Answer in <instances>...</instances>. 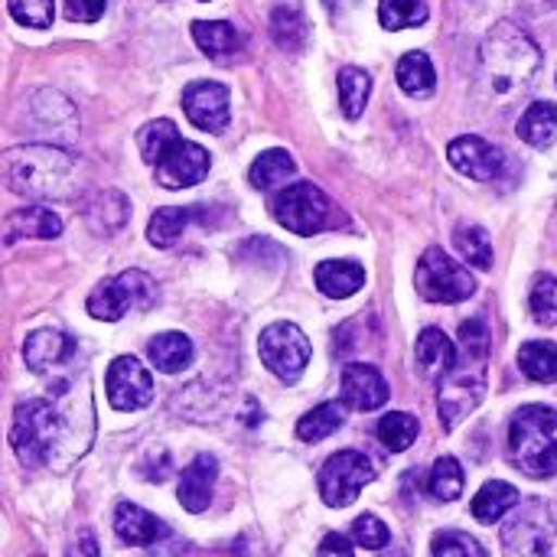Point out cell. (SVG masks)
<instances>
[{
	"instance_id": "35",
	"label": "cell",
	"mask_w": 557,
	"mask_h": 557,
	"mask_svg": "<svg viewBox=\"0 0 557 557\" xmlns=\"http://www.w3.org/2000/svg\"><path fill=\"white\" fill-rule=\"evenodd\" d=\"M519 369L532 379V382H542V385H552L557 382V346L548 339H535V343H525L519 349Z\"/></svg>"
},
{
	"instance_id": "28",
	"label": "cell",
	"mask_w": 557,
	"mask_h": 557,
	"mask_svg": "<svg viewBox=\"0 0 557 557\" xmlns=\"http://www.w3.org/2000/svg\"><path fill=\"white\" fill-rule=\"evenodd\" d=\"M395 75H398L401 91H405V95H411V98H428V95H434V88H437L434 62H431V55H428V52H421V49L405 52V55L398 59Z\"/></svg>"
},
{
	"instance_id": "37",
	"label": "cell",
	"mask_w": 557,
	"mask_h": 557,
	"mask_svg": "<svg viewBox=\"0 0 557 557\" xmlns=\"http://www.w3.org/2000/svg\"><path fill=\"white\" fill-rule=\"evenodd\" d=\"M454 242H457V248H460V255L467 258L470 268H483V271L493 268V242H490V232L483 225L463 222L454 232Z\"/></svg>"
},
{
	"instance_id": "12",
	"label": "cell",
	"mask_w": 557,
	"mask_h": 557,
	"mask_svg": "<svg viewBox=\"0 0 557 557\" xmlns=\"http://www.w3.org/2000/svg\"><path fill=\"white\" fill-rule=\"evenodd\" d=\"M375 463L359 450L333 454L320 470V496L330 509H346L359 499V493L375 480Z\"/></svg>"
},
{
	"instance_id": "21",
	"label": "cell",
	"mask_w": 557,
	"mask_h": 557,
	"mask_svg": "<svg viewBox=\"0 0 557 557\" xmlns=\"http://www.w3.org/2000/svg\"><path fill=\"white\" fill-rule=\"evenodd\" d=\"M62 235V219L46 209V206H26L16 209L3 219V242L16 245L26 238H59Z\"/></svg>"
},
{
	"instance_id": "41",
	"label": "cell",
	"mask_w": 557,
	"mask_h": 557,
	"mask_svg": "<svg viewBox=\"0 0 557 557\" xmlns=\"http://www.w3.org/2000/svg\"><path fill=\"white\" fill-rule=\"evenodd\" d=\"M532 313L542 326H557V277L552 274H539L532 284Z\"/></svg>"
},
{
	"instance_id": "14",
	"label": "cell",
	"mask_w": 557,
	"mask_h": 557,
	"mask_svg": "<svg viewBox=\"0 0 557 557\" xmlns=\"http://www.w3.org/2000/svg\"><path fill=\"white\" fill-rule=\"evenodd\" d=\"M212 157L206 147L193 144V140H176L157 163V183L163 189H189L196 183H202L209 176Z\"/></svg>"
},
{
	"instance_id": "5",
	"label": "cell",
	"mask_w": 557,
	"mask_h": 557,
	"mask_svg": "<svg viewBox=\"0 0 557 557\" xmlns=\"http://www.w3.org/2000/svg\"><path fill=\"white\" fill-rule=\"evenodd\" d=\"M23 127L39 144L69 147L78 137V111L75 104L55 88H36L23 98Z\"/></svg>"
},
{
	"instance_id": "17",
	"label": "cell",
	"mask_w": 557,
	"mask_h": 557,
	"mask_svg": "<svg viewBox=\"0 0 557 557\" xmlns=\"http://www.w3.org/2000/svg\"><path fill=\"white\" fill-rule=\"evenodd\" d=\"M339 392H343V405L352 408V411H379L392 395L385 375L375 366H366V362H349L343 369Z\"/></svg>"
},
{
	"instance_id": "33",
	"label": "cell",
	"mask_w": 557,
	"mask_h": 557,
	"mask_svg": "<svg viewBox=\"0 0 557 557\" xmlns=\"http://www.w3.org/2000/svg\"><path fill=\"white\" fill-rule=\"evenodd\" d=\"M369 95H372V75L366 69H359V65L339 69V104H343V114L349 121L362 117Z\"/></svg>"
},
{
	"instance_id": "45",
	"label": "cell",
	"mask_w": 557,
	"mask_h": 557,
	"mask_svg": "<svg viewBox=\"0 0 557 557\" xmlns=\"http://www.w3.org/2000/svg\"><path fill=\"white\" fill-rule=\"evenodd\" d=\"M352 542H356L359 548L382 552V548L392 542V532H388V525H385L382 519H375V516H359V519L352 522Z\"/></svg>"
},
{
	"instance_id": "43",
	"label": "cell",
	"mask_w": 557,
	"mask_h": 557,
	"mask_svg": "<svg viewBox=\"0 0 557 557\" xmlns=\"http://www.w3.org/2000/svg\"><path fill=\"white\" fill-rule=\"evenodd\" d=\"M434 557H486L483 545L467 532H437L431 542Z\"/></svg>"
},
{
	"instance_id": "3",
	"label": "cell",
	"mask_w": 557,
	"mask_h": 557,
	"mask_svg": "<svg viewBox=\"0 0 557 557\" xmlns=\"http://www.w3.org/2000/svg\"><path fill=\"white\" fill-rule=\"evenodd\" d=\"M542 69L539 42L512 20H499L480 42V78L493 98L522 95Z\"/></svg>"
},
{
	"instance_id": "50",
	"label": "cell",
	"mask_w": 557,
	"mask_h": 557,
	"mask_svg": "<svg viewBox=\"0 0 557 557\" xmlns=\"http://www.w3.org/2000/svg\"><path fill=\"white\" fill-rule=\"evenodd\" d=\"M202 3H206V0H202Z\"/></svg>"
},
{
	"instance_id": "8",
	"label": "cell",
	"mask_w": 557,
	"mask_h": 557,
	"mask_svg": "<svg viewBox=\"0 0 557 557\" xmlns=\"http://www.w3.org/2000/svg\"><path fill=\"white\" fill-rule=\"evenodd\" d=\"M506 557H557V512L535 499L522 506L503 529Z\"/></svg>"
},
{
	"instance_id": "22",
	"label": "cell",
	"mask_w": 557,
	"mask_h": 557,
	"mask_svg": "<svg viewBox=\"0 0 557 557\" xmlns=\"http://www.w3.org/2000/svg\"><path fill=\"white\" fill-rule=\"evenodd\" d=\"M189 29H193L196 46L215 62H228L232 55H238L245 49L242 29L228 20H196Z\"/></svg>"
},
{
	"instance_id": "36",
	"label": "cell",
	"mask_w": 557,
	"mask_h": 557,
	"mask_svg": "<svg viewBox=\"0 0 557 557\" xmlns=\"http://www.w3.org/2000/svg\"><path fill=\"white\" fill-rule=\"evenodd\" d=\"M176 140H180V131H176V124H173V121H166V117L147 121V124L137 131L140 157H144L150 166H157V163H160V157H163Z\"/></svg>"
},
{
	"instance_id": "19",
	"label": "cell",
	"mask_w": 557,
	"mask_h": 557,
	"mask_svg": "<svg viewBox=\"0 0 557 557\" xmlns=\"http://www.w3.org/2000/svg\"><path fill=\"white\" fill-rule=\"evenodd\" d=\"M114 535L131 548H153L160 539L170 535V529L157 516H150L147 509L134 506V503H117V509H114Z\"/></svg>"
},
{
	"instance_id": "25",
	"label": "cell",
	"mask_w": 557,
	"mask_h": 557,
	"mask_svg": "<svg viewBox=\"0 0 557 557\" xmlns=\"http://www.w3.org/2000/svg\"><path fill=\"white\" fill-rule=\"evenodd\" d=\"M313 277H317L320 294H326L333 300H346V297L362 290L366 268L359 261H323Z\"/></svg>"
},
{
	"instance_id": "39",
	"label": "cell",
	"mask_w": 557,
	"mask_h": 557,
	"mask_svg": "<svg viewBox=\"0 0 557 557\" xmlns=\"http://www.w3.org/2000/svg\"><path fill=\"white\" fill-rule=\"evenodd\" d=\"M418 418L414 414H405V411H392V414H385L382 421H379V428H375V434H379V441L385 444V450H392V454H401V450H408L414 441H418Z\"/></svg>"
},
{
	"instance_id": "1",
	"label": "cell",
	"mask_w": 557,
	"mask_h": 557,
	"mask_svg": "<svg viewBox=\"0 0 557 557\" xmlns=\"http://www.w3.org/2000/svg\"><path fill=\"white\" fill-rule=\"evenodd\" d=\"M91 437H95V414L85 411L78 418L75 398L69 405L55 398H26L13 411L10 444L26 470H39V467L69 470L78 457H85Z\"/></svg>"
},
{
	"instance_id": "30",
	"label": "cell",
	"mask_w": 557,
	"mask_h": 557,
	"mask_svg": "<svg viewBox=\"0 0 557 557\" xmlns=\"http://www.w3.org/2000/svg\"><path fill=\"white\" fill-rule=\"evenodd\" d=\"M519 506V490L503 483V480H493L486 483L476 499H473V516L483 522V525H496L503 516H509L512 509Z\"/></svg>"
},
{
	"instance_id": "9",
	"label": "cell",
	"mask_w": 557,
	"mask_h": 557,
	"mask_svg": "<svg viewBox=\"0 0 557 557\" xmlns=\"http://www.w3.org/2000/svg\"><path fill=\"white\" fill-rule=\"evenodd\" d=\"M274 219L294 232V235H317L323 228H330L333 219V202L326 199V193L313 183H294L287 189H281L271 202Z\"/></svg>"
},
{
	"instance_id": "2",
	"label": "cell",
	"mask_w": 557,
	"mask_h": 557,
	"mask_svg": "<svg viewBox=\"0 0 557 557\" xmlns=\"http://www.w3.org/2000/svg\"><path fill=\"white\" fill-rule=\"evenodd\" d=\"M0 183L23 199H75L85 183V160L59 144H20L0 153Z\"/></svg>"
},
{
	"instance_id": "4",
	"label": "cell",
	"mask_w": 557,
	"mask_h": 557,
	"mask_svg": "<svg viewBox=\"0 0 557 557\" xmlns=\"http://www.w3.org/2000/svg\"><path fill=\"white\" fill-rule=\"evenodd\" d=\"M509 460L532 480L557 473V411L548 405H525L509 421Z\"/></svg>"
},
{
	"instance_id": "49",
	"label": "cell",
	"mask_w": 557,
	"mask_h": 557,
	"mask_svg": "<svg viewBox=\"0 0 557 557\" xmlns=\"http://www.w3.org/2000/svg\"><path fill=\"white\" fill-rule=\"evenodd\" d=\"M323 3L330 7V13H336V16H339V13H346L356 0H323Z\"/></svg>"
},
{
	"instance_id": "15",
	"label": "cell",
	"mask_w": 557,
	"mask_h": 557,
	"mask_svg": "<svg viewBox=\"0 0 557 557\" xmlns=\"http://www.w3.org/2000/svg\"><path fill=\"white\" fill-rule=\"evenodd\" d=\"M228 101H232V95L222 82H193L183 91L186 117L206 134H222L228 127V121H232Z\"/></svg>"
},
{
	"instance_id": "31",
	"label": "cell",
	"mask_w": 557,
	"mask_h": 557,
	"mask_svg": "<svg viewBox=\"0 0 557 557\" xmlns=\"http://www.w3.org/2000/svg\"><path fill=\"white\" fill-rule=\"evenodd\" d=\"M294 173H297L294 157H290L287 150L274 147V150H264V153L251 163V170H248V183H251L255 189H277V186H281V183H287Z\"/></svg>"
},
{
	"instance_id": "26",
	"label": "cell",
	"mask_w": 557,
	"mask_h": 557,
	"mask_svg": "<svg viewBox=\"0 0 557 557\" xmlns=\"http://www.w3.org/2000/svg\"><path fill=\"white\" fill-rule=\"evenodd\" d=\"M271 39L284 52H300L310 39V23L297 3H277L271 10Z\"/></svg>"
},
{
	"instance_id": "34",
	"label": "cell",
	"mask_w": 557,
	"mask_h": 557,
	"mask_svg": "<svg viewBox=\"0 0 557 557\" xmlns=\"http://www.w3.org/2000/svg\"><path fill=\"white\" fill-rule=\"evenodd\" d=\"M343 421H346L343 405H336V401L317 405L313 411H307V414L297 421V437H300L304 444H320V441H326L330 434H336V431L343 428Z\"/></svg>"
},
{
	"instance_id": "11",
	"label": "cell",
	"mask_w": 557,
	"mask_h": 557,
	"mask_svg": "<svg viewBox=\"0 0 557 557\" xmlns=\"http://www.w3.org/2000/svg\"><path fill=\"white\" fill-rule=\"evenodd\" d=\"M486 398V372L480 362L454 366L437 379V411L447 431L463 424Z\"/></svg>"
},
{
	"instance_id": "48",
	"label": "cell",
	"mask_w": 557,
	"mask_h": 557,
	"mask_svg": "<svg viewBox=\"0 0 557 557\" xmlns=\"http://www.w3.org/2000/svg\"><path fill=\"white\" fill-rule=\"evenodd\" d=\"M72 557H98V542H95V535H91L88 529L78 532L75 548H72Z\"/></svg>"
},
{
	"instance_id": "23",
	"label": "cell",
	"mask_w": 557,
	"mask_h": 557,
	"mask_svg": "<svg viewBox=\"0 0 557 557\" xmlns=\"http://www.w3.org/2000/svg\"><path fill=\"white\" fill-rule=\"evenodd\" d=\"M131 219V199L121 189H98L91 202L85 206V222L95 235L108 238L121 232Z\"/></svg>"
},
{
	"instance_id": "38",
	"label": "cell",
	"mask_w": 557,
	"mask_h": 557,
	"mask_svg": "<svg viewBox=\"0 0 557 557\" xmlns=\"http://www.w3.org/2000/svg\"><path fill=\"white\" fill-rule=\"evenodd\" d=\"M428 16H431V7L424 0H382L379 3V23L392 33L424 26Z\"/></svg>"
},
{
	"instance_id": "46",
	"label": "cell",
	"mask_w": 557,
	"mask_h": 557,
	"mask_svg": "<svg viewBox=\"0 0 557 557\" xmlns=\"http://www.w3.org/2000/svg\"><path fill=\"white\" fill-rule=\"evenodd\" d=\"M108 10V0H65V16L75 23H95Z\"/></svg>"
},
{
	"instance_id": "10",
	"label": "cell",
	"mask_w": 557,
	"mask_h": 557,
	"mask_svg": "<svg viewBox=\"0 0 557 557\" xmlns=\"http://www.w3.org/2000/svg\"><path fill=\"white\" fill-rule=\"evenodd\" d=\"M258 352H261V362L268 366V372H274L284 385L300 382V375L307 372L310 356H313L307 333L297 323H287V320L271 323V326L261 330Z\"/></svg>"
},
{
	"instance_id": "7",
	"label": "cell",
	"mask_w": 557,
	"mask_h": 557,
	"mask_svg": "<svg viewBox=\"0 0 557 557\" xmlns=\"http://www.w3.org/2000/svg\"><path fill=\"white\" fill-rule=\"evenodd\" d=\"M414 284H418V294L431 304H463L476 294V277L437 245H431L421 255Z\"/></svg>"
},
{
	"instance_id": "27",
	"label": "cell",
	"mask_w": 557,
	"mask_h": 557,
	"mask_svg": "<svg viewBox=\"0 0 557 557\" xmlns=\"http://www.w3.org/2000/svg\"><path fill=\"white\" fill-rule=\"evenodd\" d=\"M147 356H150V362H153V369H157V372H163V375H176V372L189 369V362H193L196 349H193L189 336H183V333H160V336H153V339H150Z\"/></svg>"
},
{
	"instance_id": "6",
	"label": "cell",
	"mask_w": 557,
	"mask_h": 557,
	"mask_svg": "<svg viewBox=\"0 0 557 557\" xmlns=\"http://www.w3.org/2000/svg\"><path fill=\"white\" fill-rule=\"evenodd\" d=\"M153 304H157V284L144 271L131 268V271H121V274L101 281L88 294L85 310H88V317H95L101 323H117L124 313L150 310Z\"/></svg>"
},
{
	"instance_id": "18",
	"label": "cell",
	"mask_w": 557,
	"mask_h": 557,
	"mask_svg": "<svg viewBox=\"0 0 557 557\" xmlns=\"http://www.w3.org/2000/svg\"><path fill=\"white\" fill-rule=\"evenodd\" d=\"M219 480V460L212 454H199L180 476V506L193 516L206 512L212 503V490Z\"/></svg>"
},
{
	"instance_id": "42",
	"label": "cell",
	"mask_w": 557,
	"mask_h": 557,
	"mask_svg": "<svg viewBox=\"0 0 557 557\" xmlns=\"http://www.w3.org/2000/svg\"><path fill=\"white\" fill-rule=\"evenodd\" d=\"M457 343H460L457 352H463L470 362H486V356H490V330H486L483 320H476V317L463 320L460 330H457Z\"/></svg>"
},
{
	"instance_id": "13",
	"label": "cell",
	"mask_w": 557,
	"mask_h": 557,
	"mask_svg": "<svg viewBox=\"0 0 557 557\" xmlns=\"http://www.w3.org/2000/svg\"><path fill=\"white\" fill-rule=\"evenodd\" d=\"M108 405L114 411H140L153 401V375L134 356H117L104 379Z\"/></svg>"
},
{
	"instance_id": "44",
	"label": "cell",
	"mask_w": 557,
	"mask_h": 557,
	"mask_svg": "<svg viewBox=\"0 0 557 557\" xmlns=\"http://www.w3.org/2000/svg\"><path fill=\"white\" fill-rule=\"evenodd\" d=\"M7 7H10V16L29 29H46V26H52V16H55L52 0H10Z\"/></svg>"
},
{
	"instance_id": "29",
	"label": "cell",
	"mask_w": 557,
	"mask_h": 557,
	"mask_svg": "<svg viewBox=\"0 0 557 557\" xmlns=\"http://www.w3.org/2000/svg\"><path fill=\"white\" fill-rule=\"evenodd\" d=\"M519 137L539 150L552 147L557 137V104L555 101H535L525 108V114L519 117Z\"/></svg>"
},
{
	"instance_id": "40",
	"label": "cell",
	"mask_w": 557,
	"mask_h": 557,
	"mask_svg": "<svg viewBox=\"0 0 557 557\" xmlns=\"http://www.w3.org/2000/svg\"><path fill=\"white\" fill-rule=\"evenodd\" d=\"M463 483H467V476H463V467L457 463V457H441V460L434 463V470H431L428 493H431L437 503H454V499H460Z\"/></svg>"
},
{
	"instance_id": "20",
	"label": "cell",
	"mask_w": 557,
	"mask_h": 557,
	"mask_svg": "<svg viewBox=\"0 0 557 557\" xmlns=\"http://www.w3.org/2000/svg\"><path fill=\"white\" fill-rule=\"evenodd\" d=\"M72 352H75V343L65 333H59V330H36L23 343V362L36 375L59 369L62 362L72 359Z\"/></svg>"
},
{
	"instance_id": "24",
	"label": "cell",
	"mask_w": 557,
	"mask_h": 557,
	"mask_svg": "<svg viewBox=\"0 0 557 557\" xmlns=\"http://www.w3.org/2000/svg\"><path fill=\"white\" fill-rule=\"evenodd\" d=\"M414 356H418L421 372H424V375H434V379H441V375H444L447 369H454L457 359H460L457 343H454L444 330H437V326H428V330L418 336Z\"/></svg>"
},
{
	"instance_id": "16",
	"label": "cell",
	"mask_w": 557,
	"mask_h": 557,
	"mask_svg": "<svg viewBox=\"0 0 557 557\" xmlns=\"http://www.w3.org/2000/svg\"><path fill=\"white\" fill-rule=\"evenodd\" d=\"M447 157H450V163H454L457 173H463V176H470V180H480V183L496 180V176L503 173V163H506L503 150L493 147L490 140L476 137V134L457 137V140L447 147Z\"/></svg>"
},
{
	"instance_id": "32",
	"label": "cell",
	"mask_w": 557,
	"mask_h": 557,
	"mask_svg": "<svg viewBox=\"0 0 557 557\" xmlns=\"http://www.w3.org/2000/svg\"><path fill=\"white\" fill-rule=\"evenodd\" d=\"M193 222V209H180V206H163L150 215L147 222V242L153 248H173L180 242V235L186 232V225Z\"/></svg>"
},
{
	"instance_id": "47",
	"label": "cell",
	"mask_w": 557,
	"mask_h": 557,
	"mask_svg": "<svg viewBox=\"0 0 557 557\" xmlns=\"http://www.w3.org/2000/svg\"><path fill=\"white\" fill-rule=\"evenodd\" d=\"M320 557H356L352 552V542L339 532H330L323 542H320Z\"/></svg>"
}]
</instances>
